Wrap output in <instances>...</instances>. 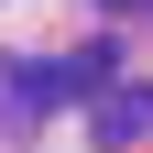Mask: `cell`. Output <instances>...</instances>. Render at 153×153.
Masks as SVG:
<instances>
[{
  "label": "cell",
  "instance_id": "1",
  "mask_svg": "<svg viewBox=\"0 0 153 153\" xmlns=\"http://www.w3.org/2000/svg\"><path fill=\"white\" fill-rule=\"evenodd\" d=\"M55 99H66V66H55V55H11V66H0V131H33Z\"/></svg>",
  "mask_w": 153,
  "mask_h": 153
},
{
  "label": "cell",
  "instance_id": "2",
  "mask_svg": "<svg viewBox=\"0 0 153 153\" xmlns=\"http://www.w3.org/2000/svg\"><path fill=\"white\" fill-rule=\"evenodd\" d=\"M88 131H99L109 153L153 142V88H120V76H109V88H99V109H88Z\"/></svg>",
  "mask_w": 153,
  "mask_h": 153
},
{
  "label": "cell",
  "instance_id": "3",
  "mask_svg": "<svg viewBox=\"0 0 153 153\" xmlns=\"http://www.w3.org/2000/svg\"><path fill=\"white\" fill-rule=\"evenodd\" d=\"M109 76H120V44H76L66 55V99H99Z\"/></svg>",
  "mask_w": 153,
  "mask_h": 153
},
{
  "label": "cell",
  "instance_id": "4",
  "mask_svg": "<svg viewBox=\"0 0 153 153\" xmlns=\"http://www.w3.org/2000/svg\"><path fill=\"white\" fill-rule=\"evenodd\" d=\"M99 11H153V0H99Z\"/></svg>",
  "mask_w": 153,
  "mask_h": 153
}]
</instances>
